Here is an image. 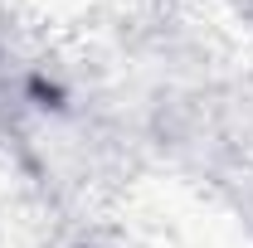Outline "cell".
Returning <instances> with one entry per match:
<instances>
[{"mask_svg": "<svg viewBox=\"0 0 253 248\" xmlns=\"http://www.w3.org/2000/svg\"><path fill=\"white\" fill-rule=\"evenodd\" d=\"M44 112V78L15 44V34L0 15V136H20Z\"/></svg>", "mask_w": 253, "mask_h": 248, "instance_id": "cell-1", "label": "cell"}, {"mask_svg": "<svg viewBox=\"0 0 253 248\" xmlns=\"http://www.w3.org/2000/svg\"><path fill=\"white\" fill-rule=\"evenodd\" d=\"M244 15H249V20H253V0H244Z\"/></svg>", "mask_w": 253, "mask_h": 248, "instance_id": "cell-2", "label": "cell"}]
</instances>
